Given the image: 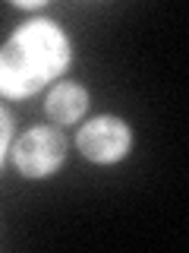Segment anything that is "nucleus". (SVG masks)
<instances>
[{
	"mask_svg": "<svg viewBox=\"0 0 189 253\" xmlns=\"http://www.w3.org/2000/svg\"><path fill=\"white\" fill-rule=\"evenodd\" d=\"M6 142H10V117L0 111V158L6 152Z\"/></svg>",
	"mask_w": 189,
	"mask_h": 253,
	"instance_id": "39448f33",
	"label": "nucleus"
},
{
	"mask_svg": "<svg viewBox=\"0 0 189 253\" xmlns=\"http://www.w3.org/2000/svg\"><path fill=\"white\" fill-rule=\"evenodd\" d=\"M13 155H16V168L26 177H47L51 171L60 168L63 155H66V142L51 126H35L16 142Z\"/></svg>",
	"mask_w": 189,
	"mask_h": 253,
	"instance_id": "f03ea898",
	"label": "nucleus"
},
{
	"mask_svg": "<svg viewBox=\"0 0 189 253\" xmlns=\"http://www.w3.org/2000/svg\"><path fill=\"white\" fill-rule=\"evenodd\" d=\"M89 108V95L76 83H60L57 89L47 95V114L57 124H76Z\"/></svg>",
	"mask_w": 189,
	"mask_h": 253,
	"instance_id": "20e7f679",
	"label": "nucleus"
},
{
	"mask_svg": "<svg viewBox=\"0 0 189 253\" xmlns=\"http://www.w3.org/2000/svg\"><path fill=\"white\" fill-rule=\"evenodd\" d=\"M69 60V44L51 22H29L13 32L0 47V92L10 98L38 92L44 83L63 73Z\"/></svg>",
	"mask_w": 189,
	"mask_h": 253,
	"instance_id": "f257e3e1",
	"label": "nucleus"
},
{
	"mask_svg": "<svg viewBox=\"0 0 189 253\" xmlns=\"http://www.w3.org/2000/svg\"><path fill=\"white\" fill-rule=\"evenodd\" d=\"M79 152L92 162H117L129 152V126L117 117H94L79 130Z\"/></svg>",
	"mask_w": 189,
	"mask_h": 253,
	"instance_id": "7ed1b4c3",
	"label": "nucleus"
}]
</instances>
